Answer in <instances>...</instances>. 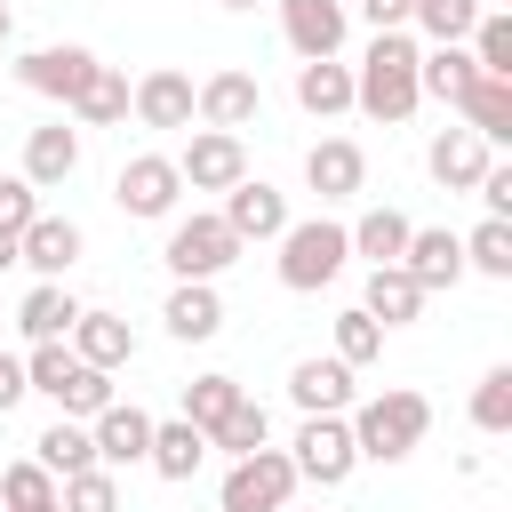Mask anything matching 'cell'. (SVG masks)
I'll use <instances>...</instances> for the list:
<instances>
[{
	"label": "cell",
	"mask_w": 512,
	"mask_h": 512,
	"mask_svg": "<svg viewBox=\"0 0 512 512\" xmlns=\"http://www.w3.org/2000/svg\"><path fill=\"white\" fill-rule=\"evenodd\" d=\"M416 40L408 32H376L368 40V56H360V72H352V112H368V120H384V128H400V120H416Z\"/></svg>",
	"instance_id": "obj_1"
},
{
	"label": "cell",
	"mask_w": 512,
	"mask_h": 512,
	"mask_svg": "<svg viewBox=\"0 0 512 512\" xmlns=\"http://www.w3.org/2000/svg\"><path fill=\"white\" fill-rule=\"evenodd\" d=\"M344 424H352V456H368V464H400V456L424 448V432H432V400H424L416 384H384V392L360 400Z\"/></svg>",
	"instance_id": "obj_2"
},
{
	"label": "cell",
	"mask_w": 512,
	"mask_h": 512,
	"mask_svg": "<svg viewBox=\"0 0 512 512\" xmlns=\"http://www.w3.org/2000/svg\"><path fill=\"white\" fill-rule=\"evenodd\" d=\"M344 264H352V240H344L336 216H304V224L280 232V288L312 296V288H328Z\"/></svg>",
	"instance_id": "obj_3"
},
{
	"label": "cell",
	"mask_w": 512,
	"mask_h": 512,
	"mask_svg": "<svg viewBox=\"0 0 512 512\" xmlns=\"http://www.w3.org/2000/svg\"><path fill=\"white\" fill-rule=\"evenodd\" d=\"M296 496V464H288V448H256V456H232V472H224V512H280Z\"/></svg>",
	"instance_id": "obj_4"
},
{
	"label": "cell",
	"mask_w": 512,
	"mask_h": 512,
	"mask_svg": "<svg viewBox=\"0 0 512 512\" xmlns=\"http://www.w3.org/2000/svg\"><path fill=\"white\" fill-rule=\"evenodd\" d=\"M112 200H120V216H144V224H160V216H176V200H184V176H176V160H168V152H136V160H120V176H112Z\"/></svg>",
	"instance_id": "obj_5"
},
{
	"label": "cell",
	"mask_w": 512,
	"mask_h": 512,
	"mask_svg": "<svg viewBox=\"0 0 512 512\" xmlns=\"http://www.w3.org/2000/svg\"><path fill=\"white\" fill-rule=\"evenodd\" d=\"M160 256H168V272H176V280H216V272L240 256V240H232V224H224V216H176Z\"/></svg>",
	"instance_id": "obj_6"
},
{
	"label": "cell",
	"mask_w": 512,
	"mask_h": 512,
	"mask_svg": "<svg viewBox=\"0 0 512 512\" xmlns=\"http://www.w3.org/2000/svg\"><path fill=\"white\" fill-rule=\"evenodd\" d=\"M288 464H296V480H312V488H344L352 464H360V456H352V424H344V416H304Z\"/></svg>",
	"instance_id": "obj_7"
},
{
	"label": "cell",
	"mask_w": 512,
	"mask_h": 512,
	"mask_svg": "<svg viewBox=\"0 0 512 512\" xmlns=\"http://www.w3.org/2000/svg\"><path fill=\"white\" fill-rule=\"evenodd\" d=\"M16 80H24L32 96H56V104H72V96L96 80V48H80V40H48V48H24V56H16Z\"/></svg>",
	"instance_id": "obj_8"
},
{
	"label": "cell",
	"mask_w": 512,
	"mask_h": 512,
	"mask_svg": "<svg viewBox=\"0 0 512 512\" xmlns=\"http://www.w3.org/2000/svg\"><path fill=\"white\" fill-rule=\"evenodd\" d=\"M176 176H184V192H232L248 176V144L224 136V128H192L184 152H176Z\"/></svg>",
	"instance_id": "obj_9"
},
{
	"label": "cell",
	"mask_w": 512,
	"mask_h": 512,
	"mask_svg": "<svg viewBox=\"0 0 512 512\" xmlns=\"http://www.w3.org/2000/svg\"><path fill=\"white\" fill-rule=\"evenodd\" d=\"M280 32H288L296 64H320V56H336V48H344L352 8H344V0H280Z\"/></svg>",
	"instance_id": "obj_10"
},
{
	"label": "cell",
	"mask_w": 512,
	"mask_h": 512,
	"mask_svg": "<svg viewBox=\"0 0 512 512\" xmlns=\"http://www.w3.org/2000/svg\"><path fill=\"white\" fill-rule=\"evenodd\" d=\"M256 112H264V88H256V72H208V80L192 88V120H200V128H224V136H240Z\"/></svg>",
	"instance_id": "obj_11"
},
{
	"label": "cell",
	"mask_w": 512,
	"mask_h": 512,
	"mask_svg": "<svg viewBox=\"0 0 512 512\" xmlns=\"http://www.w3.org/2000/svg\"><path fill=\"white\" fill-rule=\"evenodd\" d=\"M224 224H232V240L248 248V240H280L296 216H288V192H272L264 176H240L232 192H224V208H216Z\"/></svg>",
	"instance_id": "obj_12"
},
{
	"label": "cell",
	"mask_w": 512,
	"mask_h": 512,
	"mask_svg": "<svg viewBox=\"0 0 512 512\" xmlns=\"http://www.w3.org/2000/svg\"><path fill=\"white\" fill-rule=\"evenodd\" d=\"M80 248H88V240H80L72 216H32V224L16 232V264H32L40 280H64V272L80 264Z\"/></svg>",
	"instance_id": "obj_13"
},
{
	"label": "cell",
	"mask_w": 512,
	"mask_h": 512,
	"mask_svg": "<svg viewBox=\"0 0 512 512\" xmlns=\"http://www.w3.org/2000/svg\"><path fill=\"white\" fill-rule=\"evenodd\" d=\"M400 272H408L424 296H432V288H456V280H464V240L440 232V224H416L408 248H400Z\"/></svg>",
	"instance_id": "obj_14"
},
{
	"label": "cell",
	"mask_w": 512,
	"mask_h": 512,
	"mask_svg": "<svg viewBox=\"0 0 512 512\" xmlns=\"http://www.w3.org/2000/svg\"><path fill=\"white\" fill-rule=\"evenodd\" d=\"M128 112H136L144 128H192V80H184L176 64H152V72L128 88Z\"/></svg>",
	"instance_id": "obj_15"
},
{
	"label": "cell",
	"mask_w": 512,
	"mask_h": 512,
	"mask_svg": "<svg viewBox=\"0 0 512 512\" xmlns=\"http://www.w3.org/2000/svg\"><path fill=\"white\" fill-rule=\"evenodd\" d=\"M488 160H496V152H488L472 128H440V136L424 144V168H432L440 192H472V184L488 176Z\"/></svg>",
	"instance_id": "obj_16"
},
{
	"label": "cell",
	"mask_w": 512,
	"mask_h": 512,
	"mask_svg": "<svg viewBox=\"0 0 512 512\" xmlns=\"http://www.w3.org/2000/svg\"><path fill=\"white\" fill-rule=\"evenodd\" d=\"M304 184H312L320 200H352V192L368 184V152H360L352 136H320V144L304 152Z\"/></svg>",
	"instance_id": "obj_17"
},
{
	"label": "cell",
	"mask_w": 512,
	"mask_h": 512,
	"mask_svg": "<svg viewBox=\"0 0 512 512\" xmlns=\"http://www.w3.org/2000/svg\"><path fill=\"white\" fill-rule=\"evenodd\" d=\"M88 440H96V464H104V472L144 464V448H152V416H144L136 400H112V408L88 424Z\"/></svg>",
	"instance_id": "obj_18"
},
{
	"label": "cell",
	"mask_w": 512,
	"mask_h": 512,
	"mask_svg": "<svg viewBox=\"0 0 512 512\" xmlns=\"http://www.w3.org/2000/svg\"><path fill=\"white\" fill-rule=\"evenodd\" d=\"M160 320H168L176 344H208V336L224 328V296H216V280H176L168 304H160Z\"/></svg>",
	"instance_id": "obj_19"
},
{
	"label": "cell",
	"mask_w": 512,
	"mask_h": 512,
	"mask_svg": "<svg viewBox=\"0 0 512 512\" xmlns=\"http://www.w3.org/2000/svg\"><path fill=\"white\" fill-rule=\"evenodd\" d=\"M72 360L112 376V368H128V360H136V328H128L120 312H80V320H72Z\"/></svg>",
	"instance_id": "obj_20"
},
{
	"label": "cell",
	"mask_w": 512,
	"mask_h": 512,
	"mask_svg": "<svg viewBox=\"0 0 512 512\" xmlns=\"http://www.w3.org/2000/svg\"><path fill=\"white\" fill-rule=\"evenodd\" d=\"M288 400L304 408V416H344L352 408V368L328 352V360H296L288 368Z\"/></svg>",
	"instance_id": "obj_21"
},
{
	"label": "cell",
	"mask_w": 512,
	"mask_h": 512,
	"mask_svg": "<svg viewBox=\"0 0 512 512\" xmlns=\"http://www.w3.org/2000/svg\"><path fill=\"white\" fill-rule=\"evenodd\" d=\"M80 312H88V304H80V296H72L64 280H40V288H32L24 304H16V328H24L32 344H64Z\"/></svg>",
	"instance_id": "obj_22"
},
{
	"label": "cell",
	"mask_w": 512,
	"mask_h": 512,
	"mask_svg": "<svg viewBox=\"0 0 512 512\" xmlns=\"http://www.w3.org/2000/svg\"><path fill=\"white\" fill-rule=\"evenodd\" d=\"M72 168H80V128L56 120V128H32V136H24V184H32V192L64 184Z\"/></svg>",
	"instance_id": "obj_23"
},
{
	"label": "cell",
	"mask_w": 512,
	"mask_h": 512,
	"mask_svg": "<svg viewBox=\"0 0 512 512\" xmlns=\"http://www.w3.org/2000/svg\"><path fill=\"white\" fill-rule=\"evenodd\" d=\"M456 112H464V128H472L480 144H504V136H512V80L472 72V88L456 96Z\"/></svg>",
	"instance_id": "obj_24"
},
{
	"label": "cell",
	"mask_w": 512,
	"mask_h": 512,
	"mask_svg": "<svg viewBox=\"0 0 512 512\" xmlns=\"http://www.w3.org/2000/svg\"><path fill=\"white\" fill-rule=\"evenodd\" d=\"M144 464H152L160 480H192V472L208 464V432H192L184 416H168V424H152V448H144Z\"/></svg>",
	"instance_id": "obj_25"
},
{
	"label": "cell",
	"mask_w": 512,
	"mask_h": 512,
	"mask_svg": "<svg viewBox=\"0 0 512 512\" xmlns=\"http://www.w3.org/2000/svg\"><path fill=\"white\" fill-rule=\"evenodd\" d=\"M296 104H304L312 120H336V112H352V64H336V56H320V64H296Z\"/></svg>",
	"instance_id": "obj_26"
},
{
	"label": "cell",
	"mask_w": 512,
	"mask_h": 512,
	"mask_svg": "<svg viewBox=\"0 0 512 512\" xmlns=\"http://www.w3.org/2000/svg\"><path fill=\"white\" fill-rule=\"evenodd\" d=\"M408 216L400 208H368L360 224H344V240H352V256H368V272H384V264H400V248H408Z\"/></svg>",
	"instance_id": "obj_27"
},
{
	"label": "cell",
	"mask_w": 512,
	"mask_h": 512,
	"mask_svg": "<svg viewBox=\"0 0 512 512\" xmlns=\"http://www.w3.org/2000/svg\"><path fill=\"white\" fill-rule=\"evenodd\" d=\"M376 328H408L416 312H424V288L400 272V264H384V272H368V304H360Z\"/></svg>",
	"instance_id": "obj_28"
},
{
	"label": "cell",
	"mask_w": 512,
	"mask_h": 512,
	"mask_svg": "<svg viewBox=\"0 0 512 512\" xmlns=\"http://www.w3.org/2000/svg\"><path fill=\"white\" fill-rule=\"evenodd\" d=\"M32 464H48L56 480H72V472H88L96 464V440H88V424H72V416H56L40 440H32Z\"/></svg>",
	"instance_id": "obj_29"
},
{
	"label": "cell",
	"mask_w": 512,
	"mask_h": 512,
	"mask_svg": "<svg viewBox=\"0 0 512 512\" xmlns=\"http://www.w3.org/2000/svg\"><path fill=\"white\" fill-rule=\"evenodd\" d=\"M480 16H488V0H416V16H408V24H424V40H432V48H464Z\"/></svg>",
	"instance_id": "obj_30"
},
{
	"label": "cell",
	"mask_w": 512,
	"mask_h": 512,
	"mask_svg": "<svg viewBox=\"0 0 512 512\" xmlns=\"http://www.w3.org/2000/svg\"><path fill=\"white\" fill-rule=\"evenodd\" d=\"M72 112H80L88 128H120V120H128V72H120V64H96V80L72 96Z\"/></svg>",
	"instance_id": "obj_31"
},
{
	"label": "cell",
	"mask_w": 512,
	"mask_h": 512,
	"mask_svg": "<svg viewBox=\"0 0 512 512\" xmlns=\"http://www.w3.org/2000/svg\"><path fill=\"white\" fill-rule=\"evenodd\" d=\"M240 400H248L240 376H192V384H184V424H192V432H216Z\"/></svg>",
	"instance_id": "obj_32"
},
{
	"label": "cell",
	"mask_w": 512,
	"mask_h": 512,
	"mask_svg": "<svg viewBox=\"0 0 512 512\" xmlns=\"http://www.w3.org/2000/svg\"><path fill=\"white\" fill-rule=\"evenodd\" d=\"M464 88H472V48H432V56H416V96L456 104Z\"/></svg>",
	"instance_id": "obj_33"
},
{
	"label": "cell",
	"mask_w": 512,
	"mask_h": 512,
	"mask_svg": "<svg viewBox=\"0 0 512 512\" xmlns=\"http://www.w3.org/2000/svg\"><path fill=\"white\" fill-rule=\"evenodd\" d=\"M48 504H56V472L32 464V456H16L0 472V512H48Z\"/></svg>",
	"instance_id": "obj_34"
},
{
	"label": "cell",
	"mask_w": 512,
	"mask_h": 512,
	"mask_svg": "<svg viewBox=\"0 0 512 512\" xmlns=\"http://www.w3.org/2000/svg\"><path fill=\"white\" fill-rule=\"evenodd\" d=\"M464 272H488V280H512V224H496V216H480V224L464 232Z\"/></svg>",
	"instance_id": "obj_35"
},
{
	"label": "cell",
	"mask_w": 512,
	"mask_h": 512,
	"mask_svg": "<svg viewBox=\"0 0 512 512\" xmlns=\"http://www.w3.org/2000/svg\"><path fill=\"white\" fill-rule=\"evenodd\" d=\"M208 448H224V456H256V448H272V416H264V400H240V408L208 432Z\"/></svg>",
	"instance_id": "obj_36"
},
{
	"label": "cell",
	"mask_w": 512,
	"mask_h": 512,
	"mask_svg": "<svg viewBox=\"0 0 512 512\" xmlns=\"http://www.w3.org/2000/svg\"><path fill=\"white\" fill-rule=\"evenodd\" d=\"M56 512H120V472L88 464V472L56 480Z\"/></svg>",
	"instance_id": "obj_37"
},
{
	"label": "cell",
	"mask_w": 512,
	"mask_h": 512,
	"mask_svg": "<svg viewBox=\"0 0 512 512\" xmlns=\"http://www.w3.org/2000/svg\"><path fill=\"white\" fill-rule=\"evenodd\" d=\"M472 72L512 80V16H504V8H488V16L472 24Z\"/></svg>",
	"instance_id": "obj_38"
},
{
	"label": "cell",
	"mask_w": 512,
	"mask_h": 512,
	"mask_svg": "<svg viewBox=\"0 0 512 512\" xmlns=\"http://www.w3.org/2000/svg\"><path fill=\"white\" fill-rule=\"evenodd\" d=\"M104 408H112V376H104V368H72V376H64V392H56V416L96 424Z\"/></svg>",
	"instance_id": "obj_39"
},
{
	"label": "cell",
	"mask_w": 512,
	"mask_h": 512,
	"mask_svg": "<svg viewBox=\"0 0 512 512\" xmlns=\"http://www.w3.org/2000/svg\"><path fill=\"white\" fill-rule=\"evenodd\" d=\"M376 352H384V328H376L360 304H352V312H336V360H344V368H368Z\"/></svg>",
	"instance_id": "obj_40"
},
{
	"label": "cell",
	"mask_w": 512,
	"mask_h": 512,
	"mask_svg": "<svg viewBox=\"0 0 512 512\" xmlns=\"http://www.w3.org/2000/svg\"><path fill=\"white\" fill-rule=\"evenodd\" d=\"M472 424L480 432H512V368H488L472 384Z\"/></svg>",
	"instance_id": "obj_41"
},
{
	"label": "cell",
	"mask_w": 512,
	"mask_h": 512,
	"mask_svg": "<svg viewBox=\"0 0 512 512\" xmlns=\"http://www.w3.org/2000/svg\"><path fill=\"white\" fill-rule=\"evenodd\" d=\"M72 368H80V360H72V344H32V360H24V384H32V392H48V400H56V392H64V376H72Z\"/></svg>",
	"instance_id": "obj_42"
},
{
	"label": "cell",
	"mask_w": 512,
	"mask_h": 512,
	"mask_svg": "<svg viewBox=\"0 0 512 512\" xmlns=\"http://www.w3.org/2000/svg\"><path fill=\"white\" fill-rule=\"evenodd\" d=\"M32 216H40V192H32L24 176H0V232L16 240V232H24Z\"/></svg>",
	"instance_id": "obj_43"
},
{
	"label": "cell",
	"mask_w": 512,
	"mask_h": 512,
	"mask_svg": "<svg viewBox=\"0 0 512 512\" xmlns=\"http://www.w3.org/2000/svg\"><path fill=\"white\" fill-rule=\"evenodd\" d=\"M472 192L488 200V216H496V224H512V168H504V160H488V176H480Z\"/></svg>",
	"instance_id": "obj_44"
},
{
	"label": "cell",
	"mask_w": 512,
	"mask_h": 512,
	"mask_svg": "<svg viewBox=\"0 0 512 512\" xmlns=\"http://www.w3.org/2000/svg\"><path fill=\"white\" fill-rule=\"evenodd\" d=\"M360 16H368V32H408L416 0H360Z\"/></svg>",
	"instance_id": "obj_45"
},
{
	"label": "cell",
	"mask_w": 512,
	"mask_h": 512,
	"mask_svg": "<svg viewBox=\"0 0 512 512\" xmlns=\"http://www.w3.org/2000/svg\"><path fill=\"white\" fill-rule=\"evenodd\" d=\"M24 392H32V384H24V360H16V352H0V416H8Z\"/></svg>",
	"instance_id": "obj_46"
},
{
	"label": "cell",
	"mask_w": 512,
	"mask_h": 512,
	"mask_svg": "<svg viewBox=\"0 0 512 512\" xmlns=\"http://www.w3.org/2000/svg\"><path fill=\"white\" fill-rule=\"evenodd\" d=\"M8 40H16V8L0 0V48H8Z\"/></svg>",
	"instance_id": "obj_47"
},
{
	"label": "cell",
	"mask_w": 512,
	"mask_h": 512,
	"mask_svg": "<svg viewBox=\"0 0 512 512\" xmlns=\"http://www.w3.org/2000/svg\"><path fill=\"white\" fill-rule=\"evenodd\" d=\"M0 272H16V240L8 232H0Z\"/></svg>",
	"instance_id": "obj_48"
},
{
	"label": "cell",
	"mask_w": 512,
	"mask_h": 512,
	"mask_svg": "<svg viewBox=\"0 0 512 512\" xmlns=\"http://www.w3.org/2000/svg\"><path fill=\"white\" fill-rule=\"evenodd\" d=\"M224 8H256V0H224Z\"/></svg>",
	"instance_id": "obj_49"
},
{
	"label": "cell",
	"mask_w": 512,
	"mask_h": 512,
	"mask_svg": "<svg viewBox=\"0 0 512 512\" xmlns=\"http://www.w3.org/2000/svg\"><path fill=\"white\" fill-rule=\"evenodd\" d=\"M496 8H504V16H512V0H496Z\"/></svg>",
	"instance_id": "obj_50"
},
{
	"label": "cell",
	"mask_w": 512,
	"mask_h": 512,
	"mask_svg": "<svg viewBox=\"0 0 512 512\" xmlns=\"http://www.w3.org/2000/svg\"><path fill=\"white\" fill-rule=\"evenodd\" d=\"M48 512H56V504H48Z\"/></svg>",
	"instance_id": "obj_51"
}]
</instances>
